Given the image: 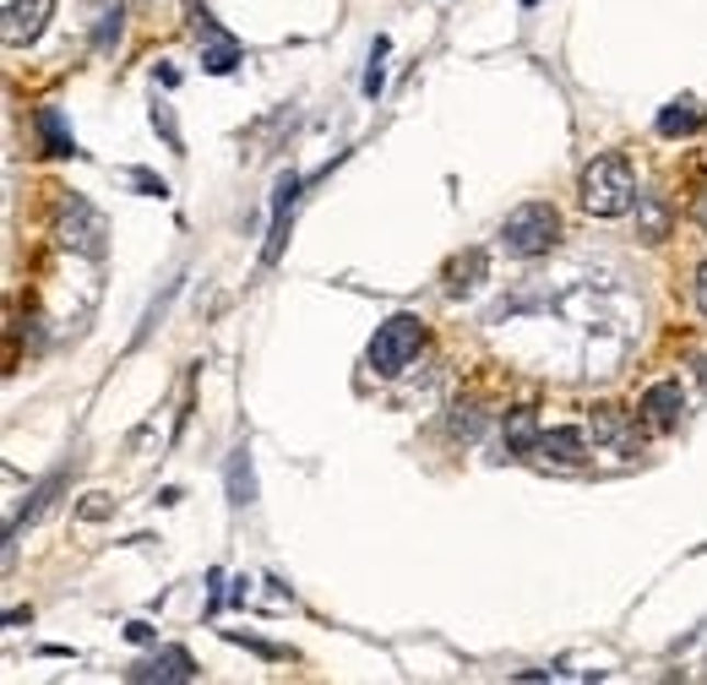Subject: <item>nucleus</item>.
Returning a JSON list of instances; mask_svg holds the SVG:
<instances>
[{"mask_svg":"<svg viewBox=\"0 0 707 685\" xmlns=\"http://www.w3.org/2000/svg\"><path fill=\"white\" fill-rule=\"evenodd\" d=\"M104 213L82 196H66L60 202V240L77 251V256H104Z\"/></svg>","mask_w":707,"mask_h":685,"instance_id":"4","label":"nucleus"},{"mask_svg":"<svg viewBox=\"0 0 707 685\" xmlns=\"http://www.w3.org/2000/svg\"><path fill=\"white\" fill-rule=\"evenodd\" d=\"M299 185H305V180H299L294 169H288V174H278V185H273V218H288V213H294V202H299Z\"/></svg>","mask_w":707,"mask_h":685,"instance_id":"17","label":"nucleus"},{"mask_svg":"<svg viewBox=\"0 0 707 685\" xmlns=\"http://www.w3.org/2000/svg\"><path fill=\"white\" fill-rule=\"evenodd\" d=\"M577 196H582V207H588L593 218H626V213L642 202L637 174H631V163H626L620 152L593 158V163L582 169V180H577Z\"/></svg>","mask_w":707,"mask_h":685,"instance_id":"1","label":"nucleus"},{"mask_svg":"<svg viewBox=\"0 0 707 685\" xmlns=\"http://www.w3.org/2000/svg\"><path fill=\"white\" fill-rule=\"evenodd\" d=\"M191 16H196V38H207V44H202V71L229 77V71L240 66V44L213 22V11H207V5H191Z\"/></svg>","mask_w":707,"mask_h":685,"instance_id":"6","label":"nucleus"},{"mask_svg":"<svg viewBox=\"0 0 707 685\" xmlns=\"http://www.w3.org/2000/svg\"><path fill=\"white\" fill-rule=\"evenodd\" d=\"M539 413L534 409H512L506 413V424H501V435H506V452H534L539 446Z\"/></svg>","mask_w":707,"mask_h":685,"instance_id":"15","label":"nucleus"},{"mask_svg":"<svg viewBox=\"0 0 707 685\" xmlns=\"http://www.w3.org/2000/svg\"><path fill=\"white\" fill-rule=\"evenodd\" d=\"M556 240H561V213H556L550 202H523V207H512L506 224H501V251L517 256V262L545 256Z\"/></svg>","mask_w":707,"mask_h":685,"instance_id":"2","label":"nucleus"},{"mask_svg":"<svg viewBox=\"0 0 707 685\" xmlns=\"http://www.w3.org/2000/svg\"><path fill=\"white\" fill-rule=\"evenodd\" d=\"M229 642H240V648H251V653H262V659H283V648H273V642H262V637H246V631H224Z\"/></svg>","mask_w":707,"mask_h":685,"instance_id":"21","label":"nucleus"},{"mask_svg":"<svg viewBox=\"0 0 707 685\" xmlns=\"http://www.w3.org/2000/svg\"><path fill=\"white\" fill-rule=\"evenodd\" d=\"M381 55H387V38H376V44H370V66H365V99H381V88H387V66H381Z\"/></svg>","mask_w":707,"mask_h":685,"instance_id":"18","label":"nucleus"},{"mask_svg":"<svg viewBox=\"0 0 707 685\" xmlns=\"http://www.w3.org/2000/svg\"><path fill=\"white\" fill-rule=\"evenodd\" d=\"M420 349H424V321L409 316V310H398V316H387V321L376 327V338H370V349H365V365H370L376 376H403V370L420 359Z\"/></svg>","mask_w":707,"mask_h":685,"instance_id":"3","label":"nucleus"},{"mask_svg":"<svg viewBox=\"0 0 707 685\" xmlns=\"http://www.w3.org/2000/svg\"><path fill=\"white\" fill-rule=\"evenodd\" d=\"M152 126L163 132V141H169L174 152H185V141H180V126H174V115H169V104H152Z\"/></svg>","mask_w":707,"mask_h":685,"instance_id":"19","label":"nucleus"},{"mask_svg":"<svg viewBox=\"0 0 707 685\" xmlns=\"http://www.w3.org/2000/svg\"><path fill=\"white\" fill-rule=\"evenodd\" d=\"M38 137H44V152H55V158H71L77 152V137H71V126H66V115L55 104L38 110Z\"/></svg>","mask_w":707,"mask_h":685,"instance_id":"13","label":"nucleus"},{"mask_svg":"<svg viewBox=\"0 0 707 685\" xmlns=\"http://www.w3.org/2000/svg\"><path fill=\"white\" fill-rule=\"evenodd\" d=\"M196 675H202V670H196V659H191L185 648H163V653L137 659V664L126 670L132 685H185V681H196Z\"/></svg>","mask_w":707,"mask_h":685,"instance_id":"5","label":"nucleus"},{"mask_svg":"<svg viewBox=\"0 0 707 685\" xmlns=\"http://www.w3.org/2000/svg\"><path fill=\"white\" fill-rule=\"evenodd\" d=\"M707 126V110L697 104V99H675V104H664L659 110V137H697Z\"/></svg>","mask_w":707,"mask_h":685,"instance_id":"11","label":"nucleus"},{"mask_svg":"<svg viewBox=\"0 0 707 685\" xmlns=\"http://www.w3.org/2000/svg\"><path fill=\"white\" fill-rule=\"evenodd\" d=\"M126 637H132V642H152V626H147V620H132Z\"/></svg>","mask_w":707,"mask_h":685,"instance_id":"24","label":"nucleus"},{"mask_svg":"<svg viewBox=\"0 0 707 685\" xmlns=\"http://www.w3.org/2000/svg\"><path fill=\"white\" fill-rule=\"evenodd\" d=\"M517 5H528V11H534V5H539V0H517Z\"/></svg>","mask_w":707,"mask_h":685,"instance_id":"26","label":"nucleus"},{"mask_svg":"<svg viewBox=\"0 0 707 685\" xmlns=\"http://www.w3.org/2000/svg\"><path fill=\"white\" fill-rule=\"evenodd\" d=\"M49 16H55V0H11V5H5L0 33H5V44H11V49H27V44H38V38H44Z\"/></svg>","mask_w":707,"mask_h":685,"instance_id":"7","label":"nucleus"},{"mask_svg":"<svg viewBox=\"0 0 707 685\" xmlns=\"http://www.w3.org/2000/svg\"><path fill=\"white\" fill-rule=\"evenodd\" d=\"M593 441L615 446V452H637V424L626 419L620 403H598L593 409Z\"/></svg>","mask_w":707,"mask_h":685,"instance_id":"10","label":"nucleus"},{"mask_svg":"<svg viewBox=\"0 0 707 685\" xmlns=\"http://www.w3.org/2000/svg\"><path fill=\"white\" fill-rule=\"evenodd\" d=\"M132 180H137V191H141V196H158V202H163V196H169V185H163V180H158V174H147V169H137V174H132Z\"/></svg>","mask_w":707,"mask_h":685,"instance_id":"22","label":"nucleus"},{"mask_svg":"<svg viewBox=\"0 0 707 685\" xmlns=\"http://www.w3.org/2000/svg\"><path fill=\"white\" fill-rule=\"evenodd\" d=\"M484 267H490V262H484V251H468V256H457V262L446 267V294H452V299L474 294V288L484 283Z\"/></svg>","mask_w":707,"mask_h":685,"instance_id":"14","label":"nucleus"},{"mask_svg":"<svg viewBox=\"0 0 707 685\" xmlns=\"http://www.w3.org/2000/svg\"><path fill=\"white\" fill-rule=\"evenodd\" d=\"M224 479H229V506H251L256 501V468H251V452L246 446H235Z\"/></svg>","mask_w":707,"mask_h":685,"instance_id":"12","label":"nucleus"},{"mask_svg":"<svg viewBox=\"0 0 707 685\" xmlns=\"http://www.w3.org/2000/svg\"><path fill=\"white\" fill-rule=\"evenodd\" d=\"M545 463H561V468H577L588 457V435L577 424H556V430H539V446H534Z\"/></svg>","mask_w":707,"mask_h":685,"instance_id":"9","label":"nucleus"},{"mask_svg":"<svg viewBox=\"0 0 707 685\" xmlns=\"http://www.w3.org/2000/svg\"><path fill=\"white\" fill-rule=\"evenodd\" d=\"M637 413H642V424H648L653 435H670V430L681 424V413H686V387H681V381H653V387L642 392Z\"/></svg>","mask_w":707,"mask_h":685,"instance_id":"8","label":"nucleus"},{"mask_svg":"<svg viewBox=\"0 0 707 685\" xmlns=\"http://www.w3.org/2000/svg\"><path fill=\"white\" fill-rule=\"evenodd\" d=\"M697 310H703V316H707V262H703V267H697Z\"/></svg>","mask_w":707,"mask_h":685,"instance_id":"25","label":"nucleus"},{"mask_svg":"<svg viewBox=\"0 0 707 685\" xmlns=\"http://www.w3.org/2000/svg\"><path fill=\"white\" fill-rule=\"evenodd\" d=\"M224 604V571H207V609Z\"/></svg>","mask_w":707,"mask_h":685,"instance_id":"23","label":"nucleus"},{"mask_svg":"<svg viewBox=\"0 0 707 685\" xmlns=\"http://www.w3.org/2000/svg\"><path fill=\"white\" fill-rule=\"evenodd\" d=\"M121 27H126V11H121V0H99L93 49H99V55H115V44H121Z\"/></svg>","mask_w":707,"mask_h":685,"instance_id":"16","label":"nucleus"},{"mask_svg":"<svg viewBox=\"0 0 707 685\" xmlns=\"http://www.w3.org/2000/svg\"><path fill=\"white\" fill-rule=\"evenodd\" d=\"M110 512H115V501H110V495H93V501H82V506H77V517H82V523H104Z\"/></svg>","mask_w":707,"mask_h":685,"instance_id":"20","label":"nucleus"}]
</instances>
